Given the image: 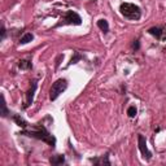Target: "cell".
<instances>
[{"mask_svg":"<svg viewBox=\"0 0 166 166\" xmlns=\"http://www.w3.org/2000/svg\"><path fill=\"white\" fill-rule=\"evenodd\" d=\"M21 135H26V136H30V138H35L38 140H42V141H46L49 147L55 148L56 146V138L53 135H51V132L47 131L46 127L43 126H39L37 130H24Z\"/></svg>","mask_w":166,"mask_h":166,"instance_id":"1","label":"cell"},{"mask_svg":"<svg viewBox=\"0 0 166 166\" xmlns=\"http://www.w3.org/2000/svg\"><path fill=\"white\" fill-rule=\"evenodd\" d=\"M119 11L122 13V16L127 20H132V21H138L141 16V11L138 5L131 4V3H123L121 4Z\"/></svg>","mask_w":166,"mask_h":166,"instance_id":"2","label":"cell"},{"mask_svg":"<svg viewBox=\"0 0 166 166\" xmlns=\"http://www.w3.org/2000/svg\"><path fill=\"white\" fill-rule=\"evenodd\" d=\"M66 88H68V82H66V79H64V78L57 79V81L52 84L51 90H49V99H51L52 101H53V100H56Z\"/></svg>","mask_w":166,"mask_h":166,"instance_id":"3","label":"cell"},{"mask_svg":"<svg viewBox=\"0 0 166 166\" xmlns=\"http://www.w3.org/2000/svg\"><path fill=\"white\" fill-rule=\"evenodd\" d=\"M81 24H82L81 16L74 11H68L65 13V16L61 18L60 22L56 25V27H60L62 25H81Z\"/></svg>","mask_w":166,"mask_h":166,"instance_id":"4","label":"cell"},{"mask_svg":"<svg viewBox=\"0 0 166 166\" xmlns=\"http://www.w3.org/2000/svg\"><path fill=\"white\" fill-rule=\"evenodd\" d=\"M138 144H139V149H140V152L143 155V157L146 158L147 161L150 160V157H152V153L148 150V147H147V141H146V138H144L143 135L139 134L138 136Z\"/></svg>","mask_w":166,"mask_h":166,"instance_id":"5","label":"cell"},{"mask_svg":"<svg viewBox=\"0 0 166 166\" xmlns=\"http://www.w3.org/2000/svg\"><path fill=\"white\" fill-rule=\"evenodd\" d=\"M148 33L158 40H166V26L164 27H150L148 29Z\"/></svg>","mask_w":166,"mask_h":166,"instance_id":"6","label":"cell"},{"mask_svg":"<svg viewBox=\"0 0 166 166\" xmlns=\"http://www.w3.org/2000/svg\"><path fill=\"white\" fill-rule=\"evenodd\" d=\"M35 90H37V81H33V82H31V88L27 91V95H26V104H25V108L30 106V105L33 104V99H34Z\"/></svg>","mask_w":166,"mask_h":166,"instance_id":"7","label":"cell"},{"mask_svg":"<svg viewBox=\"0 0 166 166\" xmlns=\"http://www.w3.org/2000/svg\"><path fill=\"white\" fill-rule=\"evenodd\" d=\"M13 121L16 122V123H17L20 127H22V128H26V127H27V122H26L22 117H21L20 114H14V115H13Z\"/></svg>","mask_w":166,"mask_h":166,"instance_id":"8","label":"cell"},{"mask_svg":"<svg viewBox=\"0 0 166 166\" xmlns=\"http://www.w3.org/2000/svg\"><path fill=\"white\" fill-rule=\"evenodd\" d=\"M97 27H99L101 31H104V33H108V31H109V24H108L106 20H99V21H97Z\"/></svg>","mask_w":166,"mask_h":166,"instance_id":"9","label":"cell"},{"mask_svg":"<svg viewBox=\"0 0 166 166\" xmlns=\"http://www.w3.org/2000/svg\"><path fill=\"white\" fill-rule=\"evenodd\" d=\"M33 39H34V35L31 33H26L24 37L20 39V44H27V43H30Z\"/></svg>","mask_w":166,"mask_h":166,"instance_id":"10","label":"cell"},{"mask_svg":"<svg viewBox=\"0 0 166 166\" xmlns=\"http://www.w3.org/2000/svg\"><path fill=\"white\" fill-rule=\"evenodd\" d=\"M91 162L96 164V165H100V164H104V165H110V162L108 161V156H104L101 158H91L90 160Z\"/></svg>","mask_w":166,"mask_h":166,"instance_id":"11","label":"cell"},{"mask_svg":"<svg viewBox=\"0 0 166 166\" xmlns=\"http://www.w3.org/2000/svg\"><path fill=\"white\" fill-rule=\"evenodd\" d=\"M49 161H51L52 165H62L65 162V157L64 156H60V155L59 156H53Z\"/></svg>","mask_w":166,"mask_h":166,"instance_id":"12","label":"cell"},{"mask_svg":"<svg viewBox=\"0 0 166 166\" xmlns=\"http://www.w3.org/2000/svg\"><path fill=\"white\" fill-rule=\"evenodd\" d=\"M31 66H33V65H31V61H29V60H21V61L18 62V68L22 69V70L30 69Z\"/></svg>","mask_w":166,"mask_h":166,"instance_id":"13","label":"cell"},{"mask_svg":"<svg viewBox=\"0 0 166 166\" xmlns=\"http://www.w3.org/2000/svg\"><path fill=\"white\" fill-rule=\"evenodd\" d=\"M81 59H82V55H79L78 52H74V57H71V60H70V62H69V65H68V66H70V65L75 64L77 61H79Z\"/></svg>","mask_w":166,"mask_h":166,"instance_id":"14","label":"cell"},{"mask_svg":"<svg viewBox=\"0 0 166 166\" xmlns=\"http://www.w3.org/2000/svg\"><path fill=\"white\" fill-rule=\"evenodd\" d=\"M8 114H9V112H8V109H7L5 100H4V97H3V104H2V115H3V117H7Z\"/></svg>","mask_w":166,"mask_h":166,"instance_id":"15","label":"cell"},{"mask_svg":"<svg viewBox=\"0 0 166 166\" xmlns=\"http://www.w3.org/2000/svg\"><path fill=\"white\" fill-rule=\"evenodd\" d=\"M136 112H138V110H136V108L135 106H130L128 108V109H127V114H128V117H135V115H136Z\"/></svg>","mask_w":166,"mask_h":166,"instance_id":"16","label":"cell"},{"mask_svg":"<svg viewBox=\"0 0 166 166\" xmlns=\"http://www.w3.org/2000/svg\"><path fill=\"white\" fill-rule=\"evenodd\" d=\"M4 38H5V27L2 26V39L4 40Z\"/></svg>","mask_w":166,"mask_h":166,"instance_id":"17","label":"cell"},{"mask_svg":"<svg viewBox=\"0 0 166 166\" xmlns=\"http://www.w3.org/2000/svg\"><path fill=\"white\" fill-rule=\"evenodd\" d=\"M132 47H134L135 49H138V48H139V42H138V40H135V43L132 44Z\"/></svg>","mask_w":166,"mask_h":166,"instance_id":"18","label":"cell"}]
</instances>
